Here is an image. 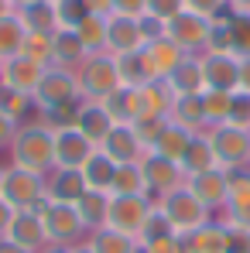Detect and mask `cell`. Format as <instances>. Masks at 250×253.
I'll list each match as a JSON object with an SVG mask.
<instances>
[{
    "label": "cell",
    "instance_id": "6da1fadb",
    "mask_svg": "<svg viewBox=\"0 0 250 253\" xmlns=\"http://www.w3.org/2000/svg\"><path fill=\"white\" fill-rule=\"evenodd\" d=\"M7 154H10V165L14 168L48 174V171L55 168V133L38 117H31V120H24V124L17 126Z\"/></svg>",
    "mask_w": 250,
    "mask_h": 253
},
{
    "label": "cell",
    "instance_id": "7a4b0ae2",
    "mask_svg": "<svg viewBox=\"0 0 250 253\" xmlns=\"http://www.w3.org/2000/svg\"><path fill=\"white\" fill-rule=\"evenodd\" d=\"M76 83H79V96L83 99H106L113 89H120V72H117V58L110 51L100 55H86L76 65Z\"/></svg>",
    "mask_w": 250,
    "mask_h": 253
},
{
    "label": "cell",
    "instance_id": "3957f363",
    "mask_svg": "<svg viewBox=\"0 0 250 253\" xmlns=\"http://www.w3.org/2000/svg\"><path fill=\"white\" fill-rule=\"evenodd\" d=\"M154 206L161 209V215L171 222V229L178 236H185V233H192V229H199V226H206V222L216 219L185 185L175 188V192H168V195H161V199H154Z\"/></svg>",
    "mask_w": 250,
    "mask_h": 253
},
{
    "label": "cell",
    "instance_id": "277c9868",
    "mask_svg": "<svg viewBox=\"0 0 250 253\" xmlns=\"http://www.w3.org/2000/svg\"><path fill=\"white\" fill-rule=\"evenodd\" d=\"M0 199L17 212L28 209H42L48 202V192H45V174H35V171L14 168L7 165L3 168V188H0Z\"/></svg>",
    "mask_w": 250,
    "mask_h": 253
},
{
    "label": "cell",
    "instance_id": "5b68a950",
    "mask_svg": "<svg viewBox=\"0 0 250 253\" xmlns=\"http://www.w3.org/2000/svg\"><path fill=\"white\" fill-rule=\"evenodd\" d=\"M38 215H42L45 233H48V247H76L89 236L86 222L79 219V209L69 202H45Z\"/></svg>",
    "mask_w": 250,
    "mask_h": 253
},
{
    "label": "cell",
    "instance_id": "8992f818",
    "mask_svg": "<svg viewBox=\"0 0 250 253\" xmlns=\"http://www.w3.org/2000/svg\"><path fill=\"white\" fill-rule=\"evenodd\" d=\"M206 133H209V140H212L219 168H226V171L250 168V130L219 124V126H209Z\"/></svg>",
    "mask_w": 250,
    "mask_h": 253
},
{
    "label": "cell",
    "instance_id": "52a82bcc",
    "mask_svg": "<svg viewBox=\"0 0 250 253\" xmlns=\"http://www.w3.org/2000/svg\"><path fill=\"white\" fill-rule=\"evenodd\" d=\"M154 209V199L151 195H110V212H106V226L127 233V236H141L148 215Z\"/></svg>",
    "mask_w": 250,
    "mask_h": 253
},
{
    "label": "cell",
    "instance_id": "ba28073f",
    "mask_svg": "<svg viewBox=\"0 0 250 253\" xmlns=\"http://www.w3.org/2000/svg\"><path fill=\"white\" fill-rule=\"evenodd\" d=\"M209 31H212V21L202 14H192V10L175 14L165 24V38H171L185 55H202L209 44Z\"/></svg>",
    "mask_w": 250,
    "mask_h": 253
},
{
    "label": "cell",
    "instance_id": "9c48e42d",
    "mask_svg": "<svg viewBox=\"0 0 250 253\" xmlns=\"http://www.w3.org/2000/svg\"><path fill=\"white\" fill-rule=\"evenodd\" d=\"M72 99H83L79 96V83H76V72L72 69L48 65L42 83H38V89H35V96H31L35 113H42L48 106H58V103H72Z\"/></svg>",
    "mask_w": 250,
    "mask_h": 253
},
{
    "label": "cell",
    "instance_id": "30bf717a",
    "mask_svg": "<svg viewBox=\"0 0 250 253\" xmlns=\"http://www.w3.org/2000/svg\"><path fill=\"white\" fill-rule=\"evenodd\" d=\"M141 171H144V181H148V195H151V199H161V195H168V192H175V188L185 185L182 165L171 161V158L154 154V151H148V154L141 158Z\"/></svg>",
    "mask_w": 250,
    "mask_h": 253
},
{
    "label": "cell",
    "instance_id": "8fae6325",
    "mask_svg": "<svg viewBox=\"0 0 250 253\" xmlns=\"http://www.w3.org/2000/svg\"><path fill=\"white\" fill-rule=\"evenodd\" d=\"M185 188H189L212 215H219V212L226 209V195H230V171L212 168V171H202V174H189V178H185Z\"/></svg>",
    "mask_w": 250,
    "mask_h": 253
},
{
    "label": "cell",
    "instance_id": "7c38bea8",
    "mask_svg": "<svg viewBox=\"0 0 250 253\" xmlns=\"http://www.w3.org/2000/svg\"><path fill=\"white\" fill-rule=\"evenodd\" d=\"M144 28L141 17H127V14H110L106 17V51L110 55H130L144 48Z\"/></svg>",
    "mask_w": 250,
    "mask_h": 253
},
{
    "label": "cell",
    "instance_id": "4fadbf2b",
    "mask_svg": "<svg viewBox=\"0 0 250 253\" xmlns=\"http://www.w3.org/2000/svg\"><path fill=\"white\" fill-rule=\"evenodd\" d=\"M202 72H206V89L237 92L240 89V55L202 51Z\"/></svg>",
    "mask_w": 250,
    "mask_h": 253
},
{
    "label": "cell",
    "instance_id": "5bb4252c",
    "mask_svg": "<svg viewBox=\"0 0 250 253\" xmlns=\"http://www.w3.org/2000/svg\"><path fill=\"white\" fill-rule=\"evenodd\" d=\"M141 58H144V65H148V72H151V79H168L182 62H185V51L178 48V44L171 42V38H151V42H144L141 48Z\"/></svg>",
    "mask_w": 250,
    "mask_h": 253
},
{
    "label": "cell",
    "instance_id": "9a60e30c",
    "mask_svg": "<svg viewBox=\"0 0 250 253\" xmlns=\"http://www.w3.org/2000/svg\"><path fill=\"white\" fill-rule=\"evenodd\" d=\"M100 151L103 154H110L117 165H137L144 154H148V147H144V140L137 137V130L130 124H117L110 130V137L100 144Z\"/></svg>",
    "mask_w": 250,
    "mask_h": 253
},
{
    "label": "cell",
    "instance_id": "2e32d148",
    "mask_svg": "<svg viewBox=\"0 0 250 253\" xmlns=\"http://www.w3.org/2000/svg\"><path fill=\"white\" fill-rule=\"evenodd\" d=\"M7 240H14L21 250H28V253H42L48 247V233H45V222H42V215H38V209L14 212Z\"/></svg>",
    "mask_w": 250,
    "mask_h": 253
},
{
    "label": "cell",
    "instance_id": "e0dca14e",
    "mask_svg": "<svg viewBox=\"0 0 250 253\" xmlns=\"http://www.w3.org/2000/svg\"><path fill=\"white\" fill-rule=\"evenodd\" d=\"M93 151H96V144L89 137H83L76 126L55 133V168H76L79 171L93 158Z\"/></svg>",
    "mask_w": 250,
    "mask_h": 253
},
{
    "label": "cell",
    "instance_id": "ac0fdd59",
    "mask_svg": "<svg viewBox=\"0 0 250 253\" xmlns=\"http://www.w3.org/2000/svg\"><path fill=\"white\" fill-rule=\"evenodd\" d=\"M45 192H48V202H69L76 206L79 195L89 192L83 181V171L76 168H51L45 174Z\"/></svg>",
    "mask_w": 250,
    "mask_h": 253
},
{
    "label": "cell",
    "instance_id": "d6986e66",
    "mask_svg": "<svg viewBox=\"0 0 250 253\" xmlns=\"http://www.w3.org/2000/svg\"><path fill=\"white\" fill-rule=\"evenodd\" d=\"M42 76H45V65L24 58V55H14V58L0 62V83L14 85V89H21V92H28V96H35Z\"/></svg>",
    "mask_w": 250,
    "mask_h": 253
},
{
    "label": "cell",
    "instance_id": "ffe728a7",
    "mask_svg": "<svg viewBox=\"0 0 250 253\" xmlns=\"http://www.w3.org/2000/svg\"><path fill=\"white\" fill-rule=\"evenodd\" d=\"M113 117L106 113V106L100 103V99H83V106H79V120H76V130L89 137L96 147L110 137V130H113Z\"/></svg>",
    "mask_w": 250,
    "mask_h": 253
},
{
    "label": "cell",
    "instance_id": "44dd1931",
    "mask_svg": "<svg viewBox=\"0 0 250 253\" xmlns=\"http://www.w3.org/2000/svg\"><path fill=\"white\" fill-rule=\"evenodd\" d=\"M182 243H185V253H230V233L219 219H212L206 226L185 233Z\"/></svg>",
    "mask_w": 250,
    "mask_h": 253
},
{
    "label": "cell",
    "instance_id": "7402d4cb",
    "mask_svg": "<svg viewBox=\"0 0 250 253\" xmlns=\"http://www.w3.org/2000/svg\"><path fill=\"white\" fill-rule=\"evenodd\" d=\"M175 96H202L206 92V72H202V55H185V62L165 79Z\"/></svg>",
    "mask_w": 250,
    "mask_h": 253
},
{
    "label": "cell",
    "instance_id": "603a6c76",
    "mask_svg": "<svg viewBox=\"0 0 250 253\" xmlns=\"http://www.w3.org/2000/svg\"><path fill=\"white\" fill-rule=\"evenodd\" d=\"M86 51L83 42H79V35L72 31V28H58L55 35H51V65H58V69H72L76 72V65L83 62Z\"/></svg>",
    "mask_w": 250,
    "mask_h": 253
},
{
    "label": "cell",
    "instance_id": "cb8c5ba5",
    "mask_svg": "<svg viewBox=\"0 0 250 253\" xmlns=\"http://www.w3.org/2000/svg\"><path fill=\"white\" fill-rule=\"evenodd\" d=\"M83 181L89 192H106L110 195V188H113V178H117V161L110 158V154H103L100 147L93 151V158L86 161L83 168Z\"/></svg>",
    "mask_w": 250,
    "mask_h": 253
},
{
    "label": "cell",
    "instance_id": "d4e9b609",
    "mask_svg": "<svg viewBox=\"0 0 250 253\" xmlns=\"http://www.w3.org/2000/svg\"><path fill=\"white\" fill-rule=\"evenodd\" d=\"M103 106H106V113L113 117V124H134V120H141V89H130V85H120V89H113L106 99H103Z\"/></svg>",
    "mask_w": 250,
    "mask_h": 253
},
{
    "label": "cell",
    "instance_id": "484cf974",
    "mask_svg": "<svg viewBox=\"0 0 250 253\" xmlns=\"http://www.w3.org/2000/svg\"><path fill=\"white\" fill-rule=\"evenodd\" d=\"M168 120H171V124H178V126H185V130H192V133L209 130L206 110H202V96H175Z\"/></svg>",
    "mask_w": 250,
    "mask_h": 253
},
{
    "label": "cell",
    "instance_id": "4316f807",
    "mask_svg": "<svg viewBox=\"0 0 250 253\" xmlns=\"http://www.w3.org/2000/svg\"><path fill=\"white\" fill-rule=\"evenodd\" d=\"M192 137H196L192 130H185V126H178V124H171V120H168V124L161 126V133H158V140L151 144V151L182 165V158H185V151H189Z\"/></svg>",
    "mask_w": 250,
    "mask_h": 253
},
{
    "label": "cell",
    "instance_id": "83f0119b",
    "mask_svg": "<svg viewBox=\"0 0 250 253\" xmlns=\"http://www.w3.org/2000/svg\"><path fill=\"white\" fill-rule=\"evenodd\" d=\"M212 168H219V161H216V151H212L209 133L202 130V133L192 137V144H189V151L182 158V171L189 178V174H202V171H212Z\"/></svg>",
    "mask_w": 250,
    "mask_h": 253
},
{
    "label": "cell",
    "instance_id": "f1b7e54d",
    "mask_svg": "<svg viewBox=\"0 0 250 253\" xmlns=\"http://www.w3.org/2000/svg\"><path fill=\"white\" fill-rule=\"evenodd\" d=\"M17 17L24 24V31H38V35H55L58 31V17H55V3L38 0L28 7H17Z\"/></svg>",
    "mask_w": 250,
    "mask_h": 253
},
{
    "label": "cell",
    "instance_id": "f546056e",
    "mask_svg": "<svg viewBox=\"0 0 250 253\" xmlns=\"http://www.w3.org/2000/svg\"><path fill=\"white\" fill-rule=\"evenodd\" d=\"M171 103H175V92L165 79H154V83L141 85V117H168L171 113Z\"/></svg>",
    "mask_w": 250,
    "mask_h": 253
},
{
    "label": "cell",
    "instance_id": "4dcf8cb0",
    "mask_svg": "<svg viewBox=\"0 0 250 253\" xmlns=\"http://www.w3.org/2000/svg\"><path fill=\"white\" fill-rule=\"evenodd\" d=\"M86 243L93 247V253H141V243H137L134 236L117 233V229H110V226H103V229L89 233V236H86Z\"/></svg>",
    "mask_w": 250,
    "mask_h": 253
},
{
    "label": "cell",
    "instance_id": "1f68e13d",
    "mask_svg": "<svg viewBox=\"0 0 250 253\" xmlns=\"http://www.w3.org/2000/svg\"><path fill=\"white\" fill-rule=\"evenodd\" d=\"M76 209H79V219L86 222V229H89V233H96V229H103V226H106L110 195H106V192H83V195H79V202H76Z\"/></svg>",
    "mask_w": 250,
    "mask_h": 253
},
{
    "label": "cell",
    "instance_id": "d6a6232c",
    "mask_svg": "<svg viewBox=\"0 0 250 253\" xmlns=\"http://www.w3.org/2000/svg\"><path fill=\"white\" fill-rule=\"evenodd\" d=\"M0 113L10 117V120H17V124H24V120L35 117V103H31L28 92H21V89H14V85L0 83Z\"/></svg>",
    "mask_w": 250,
    "mask_h": 253
},
{
    "label": "cell",
    "instance_id": "836d02e7",
    "mask_svg": "<svg viewBox=\"0 0 250 253\" xmlns=\"http://www.w3.org/2000/svg\"><path fill=\"white\" fill-rule=\"evenodd\" d=\"M106 17L110 14H89L83 24L76 28V35H79V42L89 55H100V51H106Z\"/></svg>",
    "mask_w": 250,
    "mask_h": 253
},
{
    "label": "cell",
    "instance_id": "e575fe53",
    "mask_svg": "<svg viewBox=\"0 0 250 253\" xmlns=\"http://www.w3.org/2000/svg\"><path fill=\"white\" fill-rule=\"evenodd\" d=\"M117 58V72H120V85H130V89H141V85L154 83L141 51H130V55H113Z\"/></svg>",
    "mask_w": 250,
    "mask_h": 253
},
{
    "label": "cell",
    "instance_id": "d590c367",
    "mask_svg": "<svg viewBox=\"0 0 250 253\" xmlns=\"http://www.w3.org/2000/svg\"><path fill=\"white\" fill-rule=\"evenodd\" d=\"M79 106H83V99H72V103L48 106V110L35 113V117H38L51 133H58V130H72V126H76V120H79Z\"/></svg>",
    "mask_w": 250,
    "mask_h": 253
},
{
    "label": "cell",
    "instance_id": "8d00e7d4",
    "mask_svg": "<svg viewBox=\"0 0 250 253\" xmlns=\"http://www.w3.org/2000/svg\"><path fill=\"white\" fill-rule=\"evenodd\" d=\"M24 35H28V31H24L17 10H14L10 17H0V62L21 55V42H24Z\"/></svg>",
    "mask_w": 250,
    "mask_h": 253
},
{
    "label": "cell",
    "instance_id": "74e56055",
    "mask_svg": "<svg viewBox=\"0 0 250 253\" xmlns=\"http://www.w3.org/2000/svg\"><path fill=\"white\" fill-rule=\"evenodd\" d=\"M110 195H148V181H144L141 161L137 165H117V178H113Z\"/></svg>",
    "mask_w": 250,
    "mask_h": 253
},
{
    "label": "cell",
    "instance_id": "f35d334b",
    "mask_svg": "<svg viewBox=\"0 0 250 253\" xmlns=\"http://www.w3.org/2000/svg\"><path fill=\"white\" fill-rule=\"evenodd\" d=\"M21 55L38 62V65H51V35H38V31H28L24 42H21Z\"/></svg>",
    "mask_w": 250,
    "mask_h": 253
},
{
    "label": "cell",
    "instance_id": "ab89813d",
    "mask_svg": "<svg viewBox=\"0 0 250 253\" xmlns=\"http://www.w3.org/2000/svg\"><path fill=\"white\" fill-rule=\"evenodd\" d=\"M89 3L86 0H55V17H58V28H79L86 17H89Z\"/></svg>",
    "mask_w": 250,
    "mask_h": 253
},
{
    "label": "cell",
    "instance_id": "60d3db41",
    "mask_svg": "<svg viewBox=\"0 0 250 253\" xmlns=\"http://www.w3.org/2000/svg\"><path fill=\"white\" fill-rule=\"evenodd\" d=\"M202 110H206V124L209 126L226 124V113H230V92L206 89V92H202Z\"/></svg>",
    "mask_w": 250,
    "mask_h": 253
},
{
    "label": "cell",
    "instance_id": "b9f144b4",
    "mask_svg": "<svg viewBox=\"0 0 250 253\" xmlns=\"http://www.w3.org/2000/svg\"><path fill=\"white\" fill-rule=\"evenodd\" d=\"M226 124L250 130V89H237L230 92V113H226Z\"/></svg>",
    "mask_w": 250,
    "mask_h": 253
},
{
    "label": "cell",
    "instance_id": "7bdbcfd3",
    "mask_svg": "<svg viewBox=\"0 0 250 253\" xmlns=\"http://www.w3.org/2000/svg\"><path fill=\"white\" fill-rule=\"evenodd\" d=\"M206 51H223V55H237L233 51V35H230V14L216 17L212 21V31H209V44Z\"/></svg>",
    "mask_w": 250,
    "mask_h": 253
},
{
    "label": "cell",
    "instance_id": "ee69618b",
    "mask_svg": "<svg viewBox=\"0 0 250 253\" xmlns=\"http://www.w3.org/2000/svg\"><path fill=\"white\" fill-rule=\"evenodd\" d=\"M161 236H178L175 229H171V222H168L161 209L154 206L151 215H148V222H144V229H141V236H137V243H151V240H161Z\"/></svg>",
    "mask_w": 250,
    "mask_h": 253
},
{
    "label": "cell",
    "instance_id": "f6af8a7d",
    "mask_svg": "<svg viewBox=\"0 0 250 253\" xmlns=\"http://www.w3.org/2000/svg\"><path fill=\"white\" fill-rule=\"evenodd\" d=\"M230 35H233V51L240 58L250 55V14H230Z\"/></svg>",
    "mask_w": 250,
    "mask_h": 253
},
{
    "label": "cell",
    "instance_id": "bcb514c9",
    "mask_svg": "<svg viewBox=\"0 0 250 253\" xmlns=\"http://www.w3.org/2000/svg\"><path fill=\"white\" fill-rule=\"evenodd\" d=\"M168 124V117H141V120H134V130H137V137L144 140V147L151 151V144L158 140V133H161V126Z\"/></svg>",
    "mask_w": 250,
    "mask_h": 253
},
{
    "label": "cell",
    "instance_id": "7dc6e473",
    "mask_svg": "<svg viewBox=\"0 0 250 253\" xmlns=\"http://www.w3.org/2000/svg\"><path fill=\"white\" fill-rule=\"evenodd\" d=\"M185 10L202 14V17H209V21H216V17L230 14V0H185Z\"/></svg>",
    "mask_w": 250,
    "mask_h": 253
},
{
    "label": "cell",
    "instance_id": "c3c4849f",
    "mask_svg": "<svg viewBox=\"0 0 250 253\" xmlns=\"http://www.w3.org/2000/svg\"><path fill=\"white\" fill-rule=\"evenodd\" d=\"M185 10V0H148V10L144 14H151V17H158V21H171L175 14H182Z\"/></svg>",
    "mask_w": 250,
    "mask_h": 253
},
{
    "label": "cell",
    "instance_id": "681fc988",
    "mask_svg": "<svg viewBox=\"0 0 250 253\" xmlns=\"http://www.w3.org/2000/svg\"><path fill=\"white\" fill-rule=\"evenodd\" d=\"M141 253H185V243L182 236H161V240L141 243Z\"/></svg>",
    "mask_w": 250,
    "mask_h": 253
},
{
    "label": "cell",
    "instance_id": "f907efd6",
    "mask_svg": "<svg viewBox=\"0 0 250 253\" xmlns=\"http://www.w3.org/2000/svg\"><path fill=\"white\" fill-rule=\"evenodd\" d=\"M113 14H127V17H144L148 0H110Z\"/></svg>",
    "mask_w": 250,
    "mask_h": 253
},
{
    "label": "cell",
    "instance_id": "816d5d0a",
    "mask_svg": "<svg viewBox=\"0 0 250 253\" xmlns=\"http://www.w3.org/2000/svg\"><path fill=\"white\" fill-rule=\"evenodd\" d=\"M17 120H10V117H3L0 113V151H10V140H14V133H17Z\"/></svg>",
    "mask_w": 250,
    "mask_h": 253
},
{
    "label": "cell",
    "instance_id": "f5cc1de1",
    "mask_svg": "<svg viewBox=\"0 0 250 253\" xmlns=\"http://www.w3.org/2000/svg\"><path fill=\"white\" fill-rule=\"evenodd\" d=\"M14 212L17 209H10V206L0 199V236H7V229H10V222H14Z\"/></svg>",
    "mask_w": 250,
    "mask_h": 253
},
{
    "label": "cell",
    "instance_id": "db71d44e",
    "mask_svg": "<svg viewBox=\"0 0 250 253\" xmlns=\"http://www.w3.org/2000/svg\"><path fill=\"white\" fill-rule=\"evenodd\" d=\"M240 89H250V55L240 58Z\"/></svg>",
    "mask_w": 250,
    "mask_h": 253
},
{
    "label": "cell",
    "instance_id": "11a10c76",
    "mask_svg": "<svg viewBox=\"0 0 250 253\" xmlns=\"http://www.w3.org/2000/svg\"><path fill=\"white\" fill-rule=\"evenodd\" d=\"M86 3H89V10H93V14H113L110 0H86Z\"/></svg>",
    "mask_w": 250,
    "mask_h": 253
},
{
    "label": "cell",
    "instance_id": "9f6ffc18",
    "mask_svg": "<svg viewBox=\"0 0 250 253\" xmlns=\"http://www.w3.org/2000/svg\"><path fill=\"white\" fill-rule=\"evenodd\" d=\"M0 253H28V250H21L14 240H7V236H0Z\"/></svg>",
    "mask_w": 250,
    "mask_h": 253
},
{
    "label": "cell",
    "instance_id": "6f0895ef",
    "mask_svg": "<svg viewBox=\"0 0 250 253\" xmlns=\"http://www.w3.org/2000/svg\"><path fill=\"white\" fill-rule=\"evenodd\" d=\"M230 14H250V0H230Z\"/></svg>",
    "mask_w": 250,
    "mask_h": 253
},
{
    "label": "cell",
    "instance_id": "680465c9",
    "mask_svg": "<svg viewBox=\"0 0 250 253\" xmlns=\"http://www.w3.org/2000/svg\"><path fill=\"white\" fill-rule=\"evenodd\" d=\"M17 7H14V0H0V17H10Z\"/></svg>",
    "mask_w": 250,
    "mask_h": 253
},
{
    "label": "cell",
    "instance_id": "91938a15",
    "mask_svg": "<svg viewBox=\"0 0 250 253\" xmlns=\"http://www.w3.org/2000/svg\"><path fill=\"white\" fill-rule=\"evenodd\" d=\"M69 250H72V253H93V247L83 240V243H76V247H69Z\"/></svg>",
    "mask_w": 250,
    "mask_h": 253
},
{
    "label": "cell",
    "instance_id": "94428289",
    "mask_svg": "<svg viewBox=\"0 0 250 253\" xmlns=\"http://www.w3.org/2000/svg\"><path fill=\"white\" fill-rule=\"evenodd\" d=\"M42 253H72V250H69V247H45Z\"/></svg>",
    "mask_w": 250,
    "mask_h": 253
},
{
    "label": "cell",
    "instance_id": "6125c7cd",
    "mask_svg": "<svg viewBox=\"0 0 250 253\" xmlns=\"http://www.w3.org/2000/svg\"><path fill=\"white\" fill-rule=\"evenodd\" d=\"M28 3H38V0H14V7H28Z\"/></svg>",
    "mask_w": 250,
    "mask_h": 253
},
{
    "label": "cell",
    "instance_id": "be15d7a7",
    "mask_svg": "<svg viewBox=\"0 0 250 253\" xmlns=\"http://www.w3.org/2000/svg\"><path fill=\"white\" fill-rule=\"evenodd\" d=\"M3 168H7V165H0V188H3Z\"/></svg>",
    "mask_w": 250,
    "mask_h": 253
},
{
    "label": "cell",
    "instance_id": "e7e4bbea",
    "mask_svg": "<svg viewBox=\"0 0 250 253\" xmlns=\"http://www.w3.org/2000/svg\"><path fill=\"white\" fill-rule=\"evenodd\" d=\"M51 3H55V0H51Z\"/></svg>",
    "mask_w": 250,
    "mask_h": 253
}]
</instances>
